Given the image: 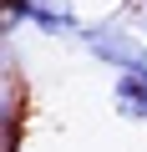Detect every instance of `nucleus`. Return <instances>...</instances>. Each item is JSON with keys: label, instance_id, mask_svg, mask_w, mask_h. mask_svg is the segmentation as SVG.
I'll return each mask as SVG.
<instances>
[{"label": "nucleus", "instance_id": "f03ea898", "mask_svg": "<svg viewBox=\"0 0 147 152\" xmlns=\"http://www.w3.org/2000/svg\"><path fill=\"white\" fill-rule=\"evenodd\" d=\"M117 112L127 122H147V76H117Z\"/></svg>", "mask_w": 147, "mask_h": 152}, {"label": "nucleus", "instance_id": "f257e3e1", "mask_svg": "<svg viewBox=\"0 0 147 152\" xmlns=\"http://www.w3.org/2000/svg\"><path fill=\"white\" fill-rule=\"evenodd\" d=\"M86 46H91L97 61H107L117 76H147V46H142L127 26H97V31H86Z\"/></svg>", "mask_w": 147, "mask_h": 152}, {"label": "nucleus", "instance_id": "20e7f679", "mask_svg": "<svg viewBox=\"0 0 147 152\" xmlns=\"http://www.w3.org/2000/svg\"><path fill=\"white\" fill-rule=\"evenodd\" d=\"M31 5H36V0H5V26L15 31L20 20H31Z\"/></svg>", "mask_w": 147, "mask_h": 152}, {"label": "nucleus", "instance_id": "7ed1b4c3", "mask_svg": "<svg viewBox=\"0 0 147 152\" xmlns=\"http://www.w3.org/2000/svg\"><path fill=\"white\" fill-rule=\"evenodd\" d=\"M31 26H36V31H46V36H71V31H76V15H71L66 5L36 0V5H31Z\"/></svg>", "mask_w": 147, "mask_h": 152}]
</instances>
